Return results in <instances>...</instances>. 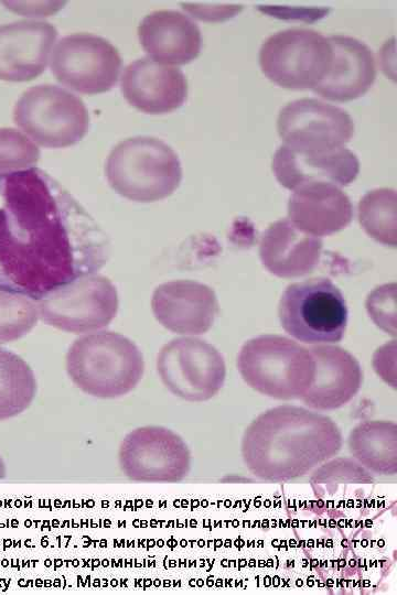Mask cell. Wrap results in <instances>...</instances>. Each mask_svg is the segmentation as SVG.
Returning a JSON list of instances; mask_svg holds the SVG:
<instances>
[{
	"label": "cell",
	"instance_id": "26",
	"mask_svg": "<svg viewBox=\"0 0 397 595\" xmlns=\"http://www.w3.org/2000/svg\"><path fill=\"white\" fill-rule=\"evenodd\" d=\"M39 317L35 300L0 290V343L13 342L28 334Z\"/></svg>",
	"mask_w": 397,
	"mask_h": 595
},
{
	"label": "cell",
	"instance_id": "27",
	"mask_svg": "<svg viewBox=\"0 0 397 595\" xmlns=\"http://www.w3.org/2000/svg\"><path fill=\"white\" fill-rule=\"evenodd\" d=\"M40 149L26 134L13 128H0V174L33 167Z\"/></svg>",
	"mask_w": 397,
	"mask_h": 595
},
{
	"label": "cell",
	"instance_id": "18",
	"mask_svg": "<svg viewBox=\"0 0 397 595\" xmlns=\"http://www.w3.org/2000/svg\"><path fill=\"white\" fill-rule=\"evenodd\" d=\"M328 39L332 46L331 66L325 77L312 90L335 101L361 97L376 78L372 48L363 41L345 34H333Z\"/></svg>",
	"mask_w": 397,
	"mask_h": 595
},
{
	"label": "cell",
	"instance_id": "8",
	"mask_svg": "<svg viewBox=\"0 0 397 595\" xmlns=\"http://www.w3.org/2000/svg\"><path fill=\"white\" fill-rule=\"evenodd\" d=\"M332 46L322 33L290 28L268 36L259 50L264 74L289 89H313L328 74Z\"/></svg>",
	"mask_w": 397,
	"mask_h": 595
},
{
	"label": "cell",
	"instance_id": "5",
	"mask_svg": "<svg viewBox=\"0 0 397 595\" xmlns=\"http://www.w3.org/2000/svg\"><path fill=\"white\" fill-rule=\"evenodd\" d=\"M237 368L254 390L279 400L301 399L314 375L310 349L280 335L247 340L237 356Z\"/></svg>",
	"mask_w": 397,
	"mask_h": 595
},
{
	"label": "cell",
	"instance_id": "29",
	"mask_svg": "<svg viewBox=\"0 0 397 595\" xmlns=\"http://www.w3.org/2000/svg\"><path fill=\"white\" fill-rule=\"evenodd\" d=\"M182 6L192 17L204 21L225 20L242 10V6L237 3L185 2Z\"/></svg>",
	"mask_w": 397,
	"mask_h": 595
},
{
	"label": "cell",
	"instance_id": "13",
	"mask_svg": "<svg viewBox=\"0 0 397 595\" xmlns=\"http://www.w3.org/2000/svg\"><path fill=\"white\" fill-rule=\"evenodd\" d=\"M283 144L301 153H323L344 147L354 133V121L343 108L316 98L286 104L277 118Z\"/></svg>",
	"mask_w": 397,
	"mask_h": 595
},
{
	"label": "cell",
	"instance_id": "15",
	"mask_svg": "<svg viewBox=\"0 0 397 595\" xmlns=\"http://www.w3.org/2000/svg\"><path fill=\"white\" fill-rule=\"evenodd\" d=\"M55 26L41 20H21L0 25V79L26 82L50 64L56 43Z\"/></svg>",
	"mask_w": 397,
	"mask_h": 595
},
{
	"label": "cell",
	"instance_id": "9",
	"mask_svg": "<svg viewBox=\"0 0 397 595\" xmlns=\"http://www.w3.org/2000/svg\"><path fill=\"white\" fill-rule=\"evenodd\" d=\"M41 320L75 334L106 327L118 311V293L111 281L100 274H86L37 300Z\"/></svg>",
	"mask_w": 397,
	"mask_h": 595
},
{
	"label": "cell",
	"instance_id": "23",
	"mask_svg": "<svg viewBox=\"0 0 397 595\" xmlns=\"http://www.w3.org/2000/svg\"><path fill=\"white\" fill-rule=\"evenodd\" d=\"M351 455L365 468L383 475L397 472V425L389 421H365L350 433Z\"/></svg>",
	"mask_w": 397,
	"mask_h": 595
},
{
	"label": "cell",
	"instance_id": "4",
	"mask_svg": "<svg viewBox=\"0 0 397 595\" xmlns=\"http://www.w3.org/2000/svg\"><path fill=\"white\" fill-rule=\"evenodd\" d=\"M105 172L116 193L142 203L168 197L182 180L178 154L153 137H133L117 143L108 154Z\"/></svg>",
	"mask_w": 397,
	"mask_h": 595
},
{
	"label": "cell",
	"instance_id": "10",
	"mask_svg": "<svg viewBox=\"0 0 397 595\" xmlns=\"http://www.w3.org/2000/svg\"><path fill=\"white\" fill-rule=\"evenodd\" d=\"M161 381L174 396L187 401H206L223 387L226 367L223 355L195 337L167 343L157 357Z\"/></svg>",
	"mask_w": 397,
	"mask_h": 595
},
{
	"label": "cell",
	"instance_id": "1",
	"mask_svg": "<svg viewBox=\"0 0 397 595\" xmlns=\"http://www.w3.org/2000/svg\"><path fill=\"white\" fill-rule=\"evenodd\" d=\"M109 255L106 232L47 173L0 174V290L37 301L95 273Z\"/></svg>",
	"mask_w": 397,
	"mask_h": 595
},
{
	"label": "cell",
	"instance_id": "12",
	"mask_svg": "<svg viewBox=\"0 0 397 595\" xmlns=\"http://www.w3.org/2000/svg\"><path fill=\"white\" fill-rule=\"evenodd\" d=\"M118 459L124 475L141 483L180 482L191 468V453L183 439L155 425L129 432L121 441Z\"/></svg>",
	"mask_w": 397,
	"mask_h": 595
},
{
	"label": "cell",
	"instance_id": "25",
	"mask_svg": "<svg viewBox=\"0 0 397 595\" xmlns=\"http://www.w3.org/2000/svg\"><path fill=\"white\" fill-rule=\"evenodd\" d=\"M357 215L363 229L376 241L395 247L397 239V195L393 188H375L358 202Z\"/></svg>",
	"mask_w": 397,
	"mask_h": 595
},
{
	"label": "cell",
	"instance_id": "17",
	"mask_svg": "<svg viewBox=\"0 0 397 595\" xmlns=\"http://www.w3.org/2000/svg\"><path fill=\"white\" fill-rule=\"evenodd\" d=\"M314 360L312 382L301 400L311 409L334 410L346 404L360 390L363 372L347 350L321 344L310 348Z\"/></svg>",
	"mask_w": 397,
	"mask_h": 595
},
{
	"label": "cell",
	"instance_id": "21",
	"mask_svg": "<svg viewBox=\"0 0 397 595\" xmlns=\"http://www.w3.org/2000/svg\"><path fill=\"white\" fill-rule=\"evenodd\" d=\"M352 218L350 197L332 183L301 185L293 190L288 202V219L299 230L319 238L342 230Z\"/></svg>",
	"mask_w": 397,
	"mask_h": 595
},
{
	"label": "cell",
	"instance_id": "19",
	"mask_svg": "<svg viewBox=\"0 0 397 595\" xmlns=\"http://www.w3.org/2000/svg\"><path fill=\"white\" fill-rule=\"evenodd\" d=\"M272 171L277 181L291 191L315 182L345 186L356 178L360 161L345 147L323 153H301L281 144L272 156Z\"/></svg>",
	"mask_w": 397,
	"mask_h": 595
},
{
	"label": "cell",
	"instance_id": "24",
	"mask_svg": "<svg viewBox=\"0 0 397 595\" xmlns=\"http://www.w3.org/2000/svg\"><path fill=\"white\" fill-rule=\"evenodd\" d=\"M35 393L31 367L17 354L0 347V421L26 410Z\"/></svg>",
	"mask_w": 397,
	"mask_h": 595
},
{
	"label": "cell",
	"instance_id": "14",
	"mask_svg": "<svg viewBox=\"0 0 397 595\" xmlns=\"http://www.w3.org/2000/svg\"><path fill=\"white\" fill-rule=\"evenodd\" d=\"M151 307L162 326L184 335L206 333L219 311L214 290L191 280L160 284L152 294Z\"/></svg>",
	"mask_w": 397,
	"mask_h": 595
},
{
	"label": "cell",
	"instance_id": "2",
	"mask_svg": "<svg viewBox=\"0 0 397 595\" xmlns=\"http://www.w3.org/2000/svg\"><path fill=\"white\" fill-rule=\"evenodd\" d=\"M342 433L329 416L296 405H279L259 414L245 430L242 456L257 478H299L334 457Z\"/></svg>",
	"mask_w": 397,
	"mask_h": 595
},
{
	"label": "cell",
	"instance_id": "28",
	"mask_svg": "<svg viewBox=\"0 0 397 595\" xmlns=\"http://www.w3.org/2000/svg\"><path fill=\"white\" fill-rule=\"evenodd\" d=\"M366 310L373 322L390 335H396V284L375 288L366 299Z\"/></svg>",
	"mask_w": 397,
	"mask_h": 595
},
{
	"label": "cell",
	"instance_id": "11",
	"mask_svg": "<svg viewBox=\"0 0 397 595\" xmlns=\"http://www.w3.org/2000/svg\"><path fill=\"white\" fill-rule=\"evenodd\" d=\"M50 67L55 78L82 94L110 90L119 79L121 57L106 39L90 33H74L58 40Z\"/></svg>",
	"mask_w": 397,
	"mask_h": 595
},
{
	"label": "cell",
	"instance_id": "16",
	"mask_svg": "<svg viewBox=\"0 0 397 595\" xmlns=\"http://www.w3.org/2000/svg\"><path fill=\"white\" fill-rule=\"evenodd\" d=\"M126 100L147 113H165L181 107L187 96V82L176 66L150 57L128 64L120 76Z\"/></svg>",
	"mask_w": 397,
	"mask_h": 595
},
{
	"label": "cell",
	"instance_id": "31",
	"mask_svg": "<svg viewBox=\"0 0 397 595\" xmlns=\"http://www.w3.org/2000/svg\"><path fill=\"white\" fill-rule=\"evenodd\" d=\"M6 475H7V468H6L4 462L0 457V479L4 478Z\"/></svg>",
	"mask_w": 397,
	"mask_h": 595
},
{
	"label": "cell",
	"instance_id": "3",
	"mask_svg": "<svg viewBox=\"0 0 397 595\" xmlns=\"http://www.w3.org/2000/svg\"><path fill=\"white\" fill-rule=\"evenodd\" d=\"M143 357L138 346L115 332L77 338L66 354V371L87 394L112 399L127 394L142 378Z\"/></svg>",
	"mask_w": 397,
	"mask_h": 595
},
{
	"label": "cell",
	"instance_id": "7",
	"mask_svg": "<svg viewBox=\"0 0 397 595\" xmlns=\"http://www.w3.org/2000/svg\"><path fill=\"white\" fill-rule=\"evenodd\" d=\"M13 120L34 143L45 148L73 145L89 127V115L83 100L51 84L25 90L14 105Z\"/></svg>",
	"mask_w": 397,
	"mask_h": 595
},
{
	"label": "cell",
	"instance_id": "30",
	"mask_svg": "<svg viewBox=\"0 0 397 595\" xmlns=\"http://www.w3.org/2000/svg\"><path fill=\"white\" fill-rule=\"evenodd\" d=\"M7 9L25 17H49L61 10L64 1H2Z\"/></svg>",
	"mask_w": 397,
	"mask_h": 595
},
{
	"label": "cell",
	"instance_id": "22",
	"mask_svg": "<svg viewBox=\"0 0 397 595\" xmlns=\"http://www.w3.org/2000/svg\"><path fill=\"white\" fill-rule=\"evenodd\" d=\"M322 247L321 238L308 235L288 218H281L262 232L259 256L270 273L280 278H297L315 269Z\"/></svg>",
	"mask_w": 397,
	"mask_h": 595
},
{
	"label": "cell",
	"instance_id": "6",
	"mask_svg": "<svg viewBox=\"0 0 397 595\" xmlns=\"http://www.w3.org/2000/svg\"><path fill=\"white\" fill-rule=\"evenodd\" d=\"M278 312L282 328L305 344L337 343L344 336L347 307L330 279L313 278L288 285Z\"/></svg>",
	"mask_w": 397,
	"mask_h": 595
},
{
	"label": "cell",
	"instance_id": "20",
	"mask_svg": "<svg viewBox=\"0 0 397 595\" xmlns=\"http://www.w3.org/2000/svg\"><path fill=\"white\" fill-rule=\"evenodd\" d=\"M138 36L148 57L167 65L190 63L201 52L202 34L194 20L176 10H157L138 26Z\"/></svg>",
	"mask_w": 397,
	"mask_h": 595
}]
</instances>
